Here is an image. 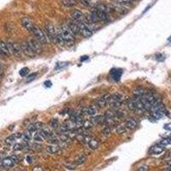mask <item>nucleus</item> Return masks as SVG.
<instances>
[{
	"mask_svg": "<svg viewBox=\"0 0 171 171\" xmlns=\"http://www.w3.org/2000/svg\"><path fill=\"white\" fill-rule=\"evenodd\" d=\"M56 40L60 46H64L65 43L63 40V34H62V32L60 28H57V34H56Z\"/></svg>",
	"mask_w": 171,
	"mask_h": 171,
	"instance_id": "412c9836",
	"label": "nucleus"
},
{
	"mask_svg": "<svg viewBox=\"0 0 171 171\" xmlns=\"http://www.w3.org/2000/svg\"><path fill=\"white\" fill-rule=\"evenodd\" d=\"M21 22H22V25L26 29L32 33V31H33L35 25L33 23V21L31 20V18L28 17V16H25V17L22 19Z\"/></svg>",
	"mask_w": 171,
	"mask_h": 171,
	"instance_id": "6e6552de",
	"label": "nucleus"
},
{
	"mask_svg": "<svg viewBox=\"0 0 171 171\" xmlns=\"http://www.w3.org/2000/svg\"><path fill=\"white\" fill-rule=\"evenodd\" d=\"M3 73H4V69H3L2 66H1V64H0V75H3Z\"/></svg>",
	"mask_w": 171,
	"mask_h": 171,
	"instance_id": "de8ad7c7",
	"label": "nucleus"
},
{
	"mask_svg": "<svg viewBox=\"0 0 171 171\" xmlns=\"http://www.w3.org/2000/svg\"><path fill=\"white\" fill-rule=\"evenodd\" d=\"M165 109H161V110H156V111H152V116L155 119H160V118L164 117V115L166 114Z\"/></svg>",
	"mask_w": 171,
	"mask_h": 171,
	"instance_id": "aec40b11",
	"label": "nucleus"
},
{
	"mask_svg": "<svg viewBox=\"0 0 171 171\" xmlns=\"http://www.w3.org/2000/svg\"><path fill=\"white\" fill-rule=\"evenodd\" d=\"M110 8H111V10H113L118 12V13H121V14H123L127 10V7L121 5V4H116V3L111 4V5Z\"/></svg>",
	"mask_w": 171,
	"mask_h": 171,
	"instance_id": "4468645a",
	"label": "nucleus"
},
{
	"mask_svg": "<svg viewBox=\"0 0 171 171\" xmlns=\"http://www.w3.org/2000/svg\"><path fill=\"white\" fill-rule=\"evenodd\" d=\"M80 4L84 7H90L91 6V3L88 0H80Z\"/></svg>",
	"mask_w": 171,
	"mask_h": 171,
	"instance_id": "a19ab883",
	"label": "nucleus"
},
{
	"mask_svg": "<svg viewBox=\"0 0 171 171\" xmlns=\"http://www.w3.org/2000/svg\"><path fill=\"white\" fill-rule=\"evenodd\" d=\"M167 171H169V170H167Z\"/></svg>",
	"mask_w": 171,
	"mask_h": 171,
	"instance_id": "5fc2aeb1",
	"label": "nucleus"
},
{
	"mask_svg": "<svg viewBox=\"0 0 171 171\" xmlns=\"http://www.w3.org/2000/svg\"><path fill=\"white\" fill-rule=\"evenodd\" d=\"M0 51L2 52V53L4 55V57H10L11 54L10 52V50L8 47V45L5 41L1 40H0Z\"/></svg>",
	"mask_w": 171,
	"mask_h": 171,
	"instance_id": "ddd939ff",
	"label": "nucleus"
},
{
	"mask_svg": "<svg viewBox=\"0 0 171 171\" xmlns=\"http://www.w3.org/2000/svg\"><path fill=\"white\" fill-rule=\"evenodd\" d=\"M33 138H34V140L36 142H43L46 140V138L42 135L40 132H38V133L34 134V135L33 136Z\"/></svg>",
	"mask_w": 171,
	"mask_h": 171,
	"instance_id": "bb28decb",
	"label": "nucleus"
},
{
	"mask_svg": "<svg viewBox=\"0 0 171 171\" xmlns=\"http://www.w3.org/2000/svg\"><path fill=\"white\" fill-rule=\"evenodd\" d=\"M168 156H169L170 158H171V151L170 152H169V155H168Z\"/></svg>",
	"mask_w": 171,
	"mask_h": 171,
	"instance_id": "8fccbe9b",
	"label": "nucleus"
},
{
	"mask_svg": "<svg viewBox=\"0 0 171 171\" xmlns=\"http://www.w3.org/2000/svg\"><path fill=\"white\" fill-rule=\"evenodd\" d=\"M45 85H46L47 87H50L52 86V82H51V81H46V82H45Z\"/></svg>",
	"mask_w": 171,
	"mask_h": 171,
	"instance_id": "49530a36",
	"label": "nucleus"
},
{
	"mask_svg": "<svg viewBox=\"0 0 171 171\" xmlns=\"http://www.w3.org/2000/svg\"><path fill=\"white\" fill-rule=\"evenodd\" d=\"M21 48H22V52H23L25 55H27L28 57H34V56H35L34 52L32 50V48L30 47V46L28 45V41L23 42V43L21 45Z\"/></svg>",
	"mask_w": 171,
	"mask_h": 171,
	"instance_id": "1a4fd4ad",
	"label": "nucleus"
},
{
	"mask_svg": "<svg viewBox=\"0 0 171 171\" xmlns=\"http://www.w3.org/2000/svg\"><path fill=\"white\" fill-rule=\"evenodd\" d=\"M126 128H127V127H126L125 124L124 125H119L116 128V132L119 134H123L124 132H126Z\"/></svg>",
	"mask_w": 171,
	"mask_h": 171,
	"instance_id": "2f4dec72",
	"label": "nucleus"
},
{
	"mask_svg": "<svg viewBox=\"0 0 171 171\" xmlns=\"http://www.w3.org/2000/svg\"><path fill=\"white\" fill-rule=\"evenodd\" d=\"M145 90L143 88H137L134 90V94L135 95V97H139V98H140L142 96H144L145 95Z\"/></svg>",
	"mask_w": 171,
	"mask_h": 171,
	"instance_id": "7c9ffc66",
	"label": "nucleus"
},
{
	"mask_svg": "<svg viewBox=\"0 0 171 171\" xmlns=\"http://www.w3.org/2000/svg\"><path fill=\"white\" fill-rule=\"evenodd\" d=\"M37 76V73H33V74H30L27 77V82H29V81H34V79Z\"/></svg>",
	"mask_w": 171,
	"mask_h": 171,
	"instance_id": "58836bf2",
	"label": "nucleus"
},
{
	"mask_svg": "<svg viewBox=\"0 0 171 171\" xmlns=\"http://www.w3.org/2000/svg\"><path fill=\"white\" fill-rule=\"evenodd\" d=\"M28 43L30 46V47L32 48V50L34 52L35 54H40L42 52V47L41 43L39 42L36 39H30L28 40Z\"/></svg>",
	"mask_w": 171,
	"mask_h": 171,
	"instance_id": "423d86ee",
	"label": "nucleus"
},
{
	"mask_svg": "<svg viewBox=\"0 0 171 171\" xmlns=\"http://www.w3.org/2000/svg\"><path fill=\"white\" fill-rule=\"evenodd\" d=\"M22 139L24 142H29L32 139V134L29 131H27L26 133H24L22 136Z\"/></svg>",
	"mask_w": 171,
	"mask_h": 171,
	"instance_id": "cd10ccee",
	"label": "nucleus"
},
{
	"mask_svg": "<svg viewBox=\"0 0 171 171\" xmlns=\"http://www.w3.org/2000/svg\"><path fill=\"white\" fill-rule=\"evenodd\" d=\"M7 45H8V47H9V50H10V52L11 55L15 56V57H20L22 54V48H21V46L18 45L17 43H15V42L9 41L6 42Z\"/></svg>",
	"mask_w": 171,
	"mask_h": 171,
	"instance_id": "7ed1b4c3",
	"label": "nucleus"
},
{
	"mask_svg": "<svg viewBox=\"0 0 171 171\" xmlns=\"http://www.w3.org/2000/svg\"><path fill=\"white\" fill-rule=\"evenodd\" d=\"M164 128H165V129H168V130H170V131H171V123L166 124L165 126H164Z\"/></svg>",
	"mask_w": 171,
	"mask_h": 171,
	"instance_id": "a18cd8bd",
	"label": "nucleus"
},
{
	"mask_svg": "<svg viewBox=\"0 0 171 171\" xmlns=\"http://www.w3.org/2000/svg\"><path fill=\"white\" fill-rule=\"evenodd\" d=\"M16 163L14 162V160L12 158V157H7L4 159L3 160V163H2V165L4 166L6 169H10L14 166Z\"/></svg>",
	"mask_w": 171,
	"mask_h": 171,
	"instance_id": "f3484780",
	"label": "nucleus"
},
{
	"mask_svg": "<svg viewBox=\"0 0 171 171\" xmlns=\"http://www.w3.org/2000/svg\"><path fill=\"white\" fill-rule=\"evenodd\" d=\"M43 128V124L41 122H36V123H31L28 126V131L31 133L36 132L37 130L41 129Z\"/></svg>",
	"mask_w": 171,
	"mask_h": 171,
	"instance_id": "a211bd4d",
	"label": "nucleus"
},
{
	"mask_svg": "<svg viewBox=\"0 0 171 171\" xmlns=\"http://www.w3.org/2000/svg\"><path fill=\"white\" fill-rule=\"evenodd\" d=\"M87 161V157L86 156H81V157H80L78 159L76 160V164L77 165H81V164H83L85 162Z\"/></svg>",
	"mask_w": 171,
	"mask_h": 171,
	"instance_id": "f704fd0d",
	"label": "nucleus"
},
{
	"mask_svg": "<svg viewBox=\"0 0 171 171\" xmlns=\"http://www.w3.org/2000/svg\"><path fill=\"white\" fill-rule=\"evenodd\" d=\"M32 34L34 35V38H35L36 40L39 42H40L41 44H47L48 43L47 35L38 26H34V29L32 31Z\"/></svg>",
	"mask_w": 171,
	"mask_h": 171,
	"instance_id": "f03ea898",
	"label": "nucleus"
},
{
	"mask_svg": "<svg viewBox=\"0 0 171 171\" xmlns=\"http://www.w3.org/2000/svg\"><path fill=\"white\" fill-rule=\"evenodd\" d=\"M111 74H112L113 79L116 80V81H119L120 78H121V75H122V72H120V71L117 70V69H114V70H112Z\"/></svg>",
	"mask_w": 171,
	"mask_h": 171,
	"instance_id": "c756f323",
	"label": "nucleus"
},
{
	"mask_svg": "<svg viewBox=\"0 0 171 171\" xmlns=\"http://www.w3.org/2000/svg\"><path fill=\"white\" fill-rule=\"evenodd\" d=\"M170 165L171 166V161H170Z\"/></svg>",
	"mask_w": 171,
	"mask_h": 171,
	"instance_id": "603ef678",
	"label": "nucleus"
},
{
	"mask_svg": "<svg viewBox=\"0 0 171 171\" xmlns=\"http://www.w3.org/2000/svg\"><path fill=\"white\" fill-rule=\"evenodd\" d=\"M169 138H170V141H171V136H170V137H169Z\"/></svg>",
	"mask_w": 171,
	"mask_h": 171,
	"instance_id": "864d4df0",
	"label": "nucleus"
},
{
	"mask_svg": "<svg viewBox=\"0 0 171 171\" xmlns=\"http://www.w3.org/2000/svg\"><path fill=\"white\" fill-rule=\"evenodd\" d=\"M50 125L53 128H59V122L57 119H52L50 122Z\"/></svg>",
	"mask_w": 171,
	"mask_h": 171,
	"instance_id": "72a5a7b5",
	"label": "nucleus"
},
{
	"mask_svg": "<svg viewBox=\"0 0 171 171\" xmlns=\"http://www.w3.org/2000/svg\"><path fill=\"white\" fill-rule=\"evenodd\" d=\"M62 4L63 5L66 7H73V6L76 5L78 4L77 0H62Z\"/></svg>",
	"mask_w": 171,
	"mask_h": 171,
	"instance_id": "b1692460",
	"label": "nucleus"
},
{
	"mask_svg": "<svg viewBox=\"0 0 171 171\" xmlns=\"http://www.w3.org/2000/svg\"><path fill=\"white\" fill-rule=\"evenodd\" d=\"M170 144H171V141H170V138L164 139V140H162L160 141V145H162V146H168V145H170Z\"/></svg>",
	"mask_w": 171,
	"mask_h": 171,
	"instance_id": "e433bc0d",
	"label": "nucleus"
},
{
	"mask_svg": "<svg viewBox=\"0 0 171 171\" xmlns=\"http://www.w3.org/2000/svg\"><path fill=\"white\" fill-rule=\"evenodd\" d=\"M28 73H29V69L28 68H23L20 70V75L22 77L26 76L28 75Z\"/></svg>",
	"mask_w": 171,
	"mask_h": 171,
	"instance_id": "c9c22d12",
	"label": "nucleus"
},
{
	"mask_svg": "<svg viewBox=\"0 0 171 171\" xmlns=\"http://www.w3.org/2000/svg\"><path fill=\"white\" fill-rule=\"evenodd\" d=\"M125 125H126V127L128 128H130V129H134V128H135L136 127H137V122H136L134 119H133V118H129V119H128L126 122H125Z\"/></svg>",
	"mask_w": 171,
	"mask_h": 171,
	"instance_id": "4be33fe9",
	"label": "nucleus"
},
{
	"mask_svg": "<svg viewBox=\"0 0 171 171\" xmlns=\"http://www.w3.org/2000/svg\"><path fill=\"white\" fill-rule=\"evenodd\" d=\"M93 10L97 14V16H98V17H99L100 22H106L107 20H108V13L103 11V10H99L97 8L94 9Z\"/></svg>",
	"mask_w": 171,
	"mask_h": 171,
	"instance_id": "2eb2a0df",
	"label": "nucleus"
},
{
	"mask_svg": "<svg viewBox=\"0 0 171 171\" xmlns=\"http://www.w3.org/2000/svg\"><path fill=\"white\" fill-rule=\"evenodd\" d=\"M4 153H0V164H2L3 163V160L4 159Z\"/></svg>",
	"mask_w": 171,
	"mask_h": 171,
	"instance_id": "c03bdc74",
	"label": "nucleus"
},
{
	"mask_svg": "<svg viewBox=\"0 0 171 171\" xmlns=\"http://www.w3.org/2000/svg\"><path fill=\"white\" fill-rule=\"evenodd\" d=\"M110 96L111 95L106 94L99 98V99H97V101H96L97 105L99 107H100V108H103V107L105 106L106 105H108V101H109V99H110Z\"/></svg>",
	"mask_w": 171,
	"mask_h": 171,
	"instance_id": "f8f14e48",
	"label": "nucleus"
},
{
	"mask_svg": "<svg viewBox=\"0 0 171 171\" xmlns=\"http://www.w3.org/2000/svg\"><path fill=\"white\" fill-rule=\"evenodd\" d=\"M102 133H103V134H104V135H109V134L111 133V129L110 126H107V127H105L104 129L102 130Z\"/></svg>",
	"mask_w": 171,
	"mask_h": 171,
	"instance_id": "4c0bfd02",
	"label": "nucleus"
},
{
	"mask_svg": "<svg viewBox=\"0 0 171 171\" xmlns=\"http://www.w3.org/2000/svg\"><path fill=\"white\" fill-rule=\"evenodd\" d=\"M24 147H25V146H24L22 144L18 143V144H16V145L14 146V150H15V151H22Z\"/></svg>",
	"mask_w": 171,
	"mask_h": 171,
	"instance_id": "ea45409f",
	"label": "nucleus"
},
{
	"mask_svg": "<svg viewBox=\"0 0 171 171\" xmlns=\"http://www.w3.org/2000/svg\"><path fill=\"white\" fill-rule=\"evenodd\" d=\"M71 16L73 18V20L76 21V22H81L84 17L83 13L79 10H74L71 12Z\"/></svg>",
	"mask_w": 171,
	"mask_h": 171,
	"instance_id": "dca6fc26",
	"label": "nucleus"
},
{
	"mask_svg": "<svg viewBox=\"0 0 171 171\" xmlns=\"http://www.w3.org/2000/svg\"><path fill=\"white\" fill-rule=\"evenodd\" d=\"M60 29H61V32H62V34H63V38L65 45L73 46L75 44V38L74 34L69 29V28L68 27V25L63 24L60 27Z\"/></svg>",
	"mask_w": 171,
	"mask_h": 171,
	"instance_id": "f257e3e1",
	"label": "nucleus"
},
{
	"mask_svg": "<svg viewBox=\"0 0 171 171\" xmlns=\"http://www.w3.org/2000/svg\"><path fill=\"white\" fill-rule=\"evenodd\" d=\"M78 26H79V32L84 38H89L93 34V31L90 29L88 25L84 22L82 21L78 22Z\"/></svg>",
	"mask_w": 171,
	"mask_h": 171,
	"instance_id": "20e7f679",
	"label": "nucleus"
},
{
	"mask_svg": "<svg viewBox=\"0 0 171 171\" xmlns=\"http://www.w3.org/2000/svg\"><path fill=\"white\" fill-rule=\"evenodd\" d=\"M138 171H149V168L147 166H142L138 169Z\"/></svg>",
	"mask_w": 171,
	"mask_h": 171,
	"instance_id": "79ce46f5",
	"label": "nucleus"
},
{
	"mask_svg": "<svg viewBox=\"0 0 171 171\" xmlns=\"http://www.w3.org/2000/svg\"><path fill=\"white\" fill-rule=\"evenodd\" d=\"M88 146L92 150H96L99 147V141L95 139H92L88 141Z\"/></svg>",
	"mask_w": 171,
	"mask_h": 171,
	"instance_id": "a878e982",
	"label": "nucleus"
},
{
	"mask_svg": "<svg viewBox=\"0 0 171 171\" xmlns=\"http://www.w3.org/2000/svg\"><path fill=\"white\" fill-rule=\"evenodd\" d=\"M113 3H116V4H121V5L122 6H125V7H129L131 5V4H132V2L133 1H131V0H112Z\"/></svg>",
	"mask_w": 171,
	"mask_h": 171,
	"instance_id": "393cba45",
	"label": "nucleus"
},
{
	"mask_svg": "<svg viewBox=\"0 0 171 171\" xmlns=\"http://www.w3.org/2000/svg\"><path fill=\"white\" fill-rule=\"evenodd\" d=\"M164 152V146L162 145H157V146H154L151 149V152L154 155H158V154H161L162 152Z\"/></svg>",
	"mask_w": 171,
	"mask_h": 171,
	"instance_id": "6ab92c4d",
	"label": "nucleus"
},
{
	"mask_svg": "<svg viewBox=\"0 0 171 171\" xmlns=\"http://www.w3.org/2000/svg\"><path fill=\"white\" fill-rule=\"evenodd\" d=\"M168 170L171 171V166H170V168H169V169H168Z\"/></svg>",
	"mask_w": 171,
	"mask_h": 171,
	"instance_id": "3c124183",
	"label": "nucleus"
},
{
	"mask_svg": "<svg viewBox=\"0 0 171 171\" xmlns=\"http://www.w3.org/2000/svg\"><path fill=\"white\" fill-rule=\"evenodd\" d=\"M16 135H10L6 139L5 143L9 146H12V145H14L16 143Z\"/></svg>",
	"mask_w": 171,
	"mask_h": 171,
	"instance_id": "c85d7f7f",
	"label": "nucleus"
},
{
	"mask_svg": "<svg viewBox=\"0 0 171 171\" xmlns=\"http://www.w3.org/2000/svg\"><path fill=\"white\" fill-rule=\"evenodd\" d=\"M46 30L47 32L48 36L52 41L57 42L56 40V34H57V28L52 23H47L46 25Z\"/></svg>",
	"mask_w": 171,
	"mask_h": 171,
	"instance_id": "0eeeda50",
	"label": "nucleus"
},
{
	"mask_svg": "<svg viewBox=\"0 0 171 171\" xmlns=\"http://www.w3.org/2000/svg\"><path fill=\"white\" fill-rule=\"evenodd\" d=\"M26 160H27V162H28V164H32V163H33V158H32L31 156H28V157L26 158Z\"/></svg>",
	"mask_w": 171,
	"mask_h": 171,
	"instance_id": "37998d69",
	"label": "nucleus"
},
{
	"mask_svg": "<svg viewBox=\"0 0 171 171\" xmlns=\"http://www.w3.org/2000/svg\"><path fill=\"white\" fill-rule=\"evenodd\" d=\"M128 106L129 108L130 111H136V107L135 105H134V100H132V99L128 100Z\"/></svg>",
	"mask_w": 171,
	"mask_h": 171,
	"instance_id": "473e14b6",
	"label": "nucleus"
},
{
	"mask_svg": "<svg viewBox=\"0 0 171 171\" xmlns=\"http://www.w3.org/2000/svg\"><path fill=\"white\" fill-rule=\"evenodd\" d=\"M4 57V55L2 53V52L0 51V57Z\"/></svg>",
	"mask_w": 171,
	"mask_h": 171,
	"instance_id": "09e8293b",
	"label": "nucleus"
},
{
	"mask_svg": "<svg viewBox=\"0 0 171 171\" xmlns=\"http://www.w3.org/2000/svg\"><path fill=\"white\" fill-rule=\"evenodd\" d=\"M122 101V96L119 93H114L110 96V99L108 101V105L112 108H117L121 105V103Z\"/></svg>",
	"mask_w": 171,
	"mask_h": 171,
	"instance_id": "39448f33",
	"label": "nucleus"
},
{
	"mask_svg": "<svg viewBox=\"0 0 171 171\" xmlns=\"http://www.w3.org/2000/svg\"><path fill=\"white\" fill-rule=\"evenodd\" d=\"M83 112H85L86 115L90 116H94L98 113V109L95 105H90V106L85 108L83 110Z\"/></svg>",
	"mask_w": 171,
	"mask_h": 171,
	"instance_id": "9b49d317",
	"label": "nucleus"
},
{
	"mask_svg": "<svg viewBox=\"0 0 171 171\" xmlns=\"http://www.w3.org/2000/svg\"><path fill=\"white\" fill-rule=\"evenodd\" d=\"M58 151H59V146L57 145H53V144H52V145H50V146H46V152H47L48 153L55 154L57 153Z\"/></svg>",
	"mask_w": 171,
	"mask_h": 171,
	"instance_id": "5701e85b",
	"label": "nucleus"
},
{
	"mask_svg": "<svg viewBox=\"0 0 171 171\" xmlns=\"http://www.w3.org/2000/svg\"><path fill=\"white\" fill-rule=\"evenodd\" d=\"M68 27L69 28L71 32L74 34V35H77V34H80L78 22H76V21H75V20H69V21H68Z\"/></svg>",
	"mask_w": 171,
	"mask_h": 171,
	"instance_id": "9d476101",
	"label": "nucleus"
}]
</instances>
